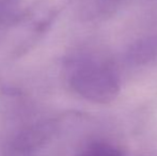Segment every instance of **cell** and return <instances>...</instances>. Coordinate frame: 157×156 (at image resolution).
Wrapping results in <instances>:
<instances>
[{"instance_id": "obj_1", "label": "cell", "mask_w": 157, "mask_h": 156, "mask_svg": "<svg viewBox=\"0 0 157 156\" xmlns=\"http://www.w3.org/2000/svg\"><path fill=\"white\" fill-rule=\"evenodd\" d=\"M66 79L75 93L96 104L113 102L121 90L119 75L109 63L90 55L68 60Z\"/></svg>"}, {"instance_id": "obj_2", "label": "cell", "mask_w": 157, "mask_h": 156, "mask_svg": "<svg viewBox=\"0 0 157 156\" xmlns=\"http://www.w3.org/2000/svg\"><path fill=\"white\" fill-rule=\"evenodd\" d=\"M126 60L135 67H151L157 64V34L142 38L129 46Z\"/></svg>"}, {"instance_id": "obj_3", "label": "cell", "mask_w": 157, "mask_h": 156, "mask_svg": "<svg viewBox=\"0 0 157 156\" xmlns=\"http://www.w3.org/2000/svg\"><path fill=\"white\" fill-rule=\"evenodd\" d=\"M122 0H86L83 15L88 18H99L110 15Z\"/></svg>"}, {"instance_id": "obj_4", "label": "cell", "mask_w": 157, "mask_h": 156, "mask_svg": "<svg viewBox=\"0 0 157 156\" xmlns=\"http://www.w3.org/2000/svg\"><path fill=\"white\" fill-rule=\"evenodd\" d=\"M78 156H125L124 151L108 142H94L88 146Z\"/></svg>"}, {"instance_id": "obj_5", "label": "cell", "mask_w": 157, "mask_h": 156, "mask_svg": "<svg viewBox=\"0 0 157 156\" xmlns=\"http://www.w3.org/2000/svg\"><path fill=\"white\" fill-rule=\"evenodd\" d=\"M21 0H0V26L12 21L21 11Z\"/></svg>"}]
</instances>
